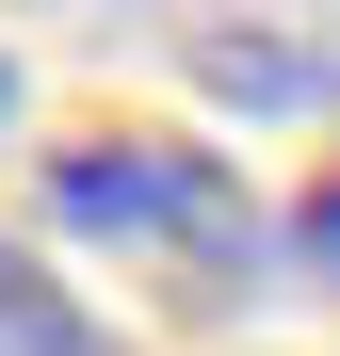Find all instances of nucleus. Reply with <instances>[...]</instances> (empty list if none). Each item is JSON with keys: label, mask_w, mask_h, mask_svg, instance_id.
I'll return each mask as SVG.
<instances>
[{"label": "nucleus", "mask_w": 340, "mask_h": 356, "mask_svg": "<svg viewBox=\"0 0 340 356\" xmlns=\"http://www.w3.org/2000/svg\"><path fill=\"white\" fill-rule=\"evenodd\" d=\"M49 211H65L81 243H113V259L179 275L195 308L259 275V195H243V162L162 146V130H81L65 162H49Z\"/></svg>", "instance_id": "obj_1"}, {"label": "nucleus", "mask_w": 340, "mask_h": 356, "mask_svg": "<svg viewBox=\"0 0 340 356\" xmlns=\"http://www.w3.org/2000/svg\"><path fill=\"white\" fill-rule=\"evenodd\" d=\"M0 356H97V308L17 243V227H0Z\"/></svg>", "instance_id": "obj_2"}, {"label": "nucleus", "mask_w": 340, "mask_h": 356, "mask_svg": "<svg viewBox=\"0 0 340 356\" xmlns=\"http://www.w3.org/2000/svg\"><path fill=\"white\" fill-rule=\"evenodd\" d=\"M275 17H243V33H195V81L211 97H243V113H275V97H324V49H259Z\"/></svg>", "instance_id": "obj_3"}, {"label": "nucleus", "mask_w": 340, "mask_h": 356, "mask_svg": "<svg viewBox=\"0 0 340 356\" xmlns=\"http://www.w3.org/2000/svg\"><path fill=\"white\" fill-rule=\"evenodd\" d=\"M292 243H308V259H340V178L308 195V227H292Z\"/></svg>", "instance_id": "obj_4"}, {"label": "nucleus", "mask_w": 340, "mask_h": 356, "mask_svg": "<svg viewBox=\"0 0 340 356\" xmlns=\"http://www.w3.org/2000/svg\"><path fill=\"white\" fill-rule=\"evenodd\" d=\"M0 113H17V65H0Z\"/></svg>", "instance_id": "obj_5"}]
</instances>
